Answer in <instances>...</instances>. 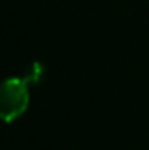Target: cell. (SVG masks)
I'll list each match as a JSON object with an SVG mask.
<instances>
[{
    "mask_svg": "<svg viewBox=\"0 0 149 150\" xmlns=\"http://www.w3.org/2000/svg\"><path fill=\"white\" fill-rule=\"evenodd\" d=\"M2 117L5 122L16 120L19 115H23L30 103V93L28 84L23 79L12 77L7 79L2 86Z\"/></svg>",
    "mask_w": 149,
    "mask_h": 150,
    "instance_id": "6da1fadb",
    "label": "cell"
},
{
    "mask_svg": "<svg viewBox=\"0 0 149 150\" xmlns=\"http://www.w3.org/2000/svg\"><path fill=\"white\" fill-rule=\"evenodd\" d=\"M42 72H44V68H42V65H39V63H34L28 70H27V75L23 77V80L30 86V84H35L40 80V77H42Z\"/></svg>",
    "mask_w": 149,
    "mask_h": 150,
    "instance_id": "7a4b0ae2",
    "label": "cell"
}]
</instances>
